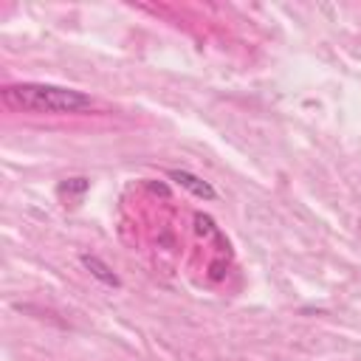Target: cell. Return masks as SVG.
I'll return each instance as SVG.
<instances>
[{"label": "cell", "mask_w": 361, "mask_h": 361, "mask_svg": "<svg viewBox=\"0 0 361 361\" xmlns=\"http://www.w3.org/2000/svg\"><path fill=\"white\" fill-rule=\"evenodd\" d=\"M82 265L90 271V276H96L99 282H104V285H110V288H116L118 285V276L110 271V265L107 262H102L99 257H93V254H82Z\"/></svg>", "instance_id": "3"}, {"label": "cell", "mask_w": 361, "mask_h": 361, "mask_svg": "<svg viewBox=\"0 0 361 361\" xmlns=\"http://www.w3.org/2000/svg\"><path fill=\"white\" fill-rule=\"evenodd\" d=\"M169 178H172L178 186L189 189L195 197H203V200H214V197H217V192H214L203 178H197V175H192V172H186V169H172Z\"/></svg>", "instance_id": "2"}, {"label": "cell", "mask_w": 361, "mask_h": 361, "mask_svg": "<svg viewBox=\"0 0 361 361\" xmlns=\"http://www.w3.org/2000/svg\"><path fill=\"white\" fill-rule=\"evenodd\" d=\"M3 102L23 113H82L93 107V99L76 87L48 82H17L3 87Z\"/></svg>", "instance_id": "1"}]
</instances>
